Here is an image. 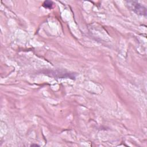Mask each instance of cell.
Returning a JSON list of instances; mask_svg holds the SVG:
<instances>
[{
  "instance_id": "1",
  "label": "cell",
  "mask_w": 147,
  "mask_h": 147,
  "mask_svg": "<svg viewBox=\"0 0 147 147\" xmlns=\"http://www.w3.org/2000/svg\"><path fill=\"white\" fill-rule=\"evenodd\" d=\"M127 5H129L132 10L137 14H138L141 15H146V8L141 4L136 1H127Z\"/></svg>"
},
{
  "instance_id": "2",
  "label": "cell",
  "mask_w": 147,
  "mask_h": 147,
  "mask_svg": "<svg viewBox=\"0 0 147 147\" xmlns=\"http://www.w3.org/2000/svg\"><path fill=\"white\" fill-rule=\"evenodd\" d=\"M53 3L52 1H46L43 3V6L45 8H48V9H51L52 7Z\"/></svg>"
}]
</instances>
